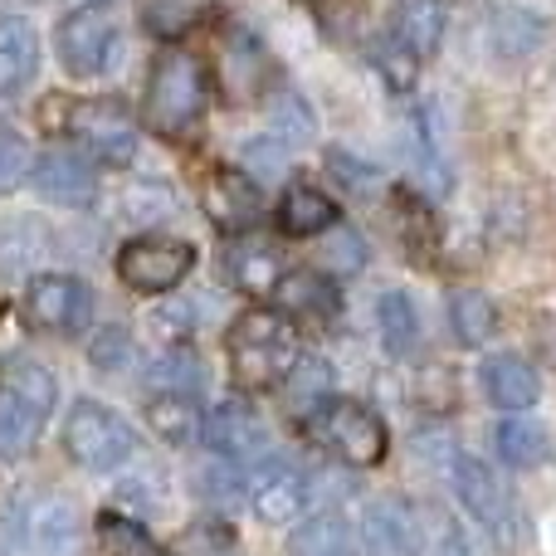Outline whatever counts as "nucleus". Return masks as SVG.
Returning <instances> with one entry per match:
<instances>
[{
  "instance_id": "obj_1",
  "label": "nucleus",
  "mask_w": 556,
  "mask_h": 556,
  "mask_svg": "<svg viewBox=\"0 0 556 556\" xmlns=\"http://www.w3.org/2000/svg\"><path fill=\"white\" fill-rule=\"evenodd\" d=\"M225 356H230V371L240 386H278L298 362V323L288 313L274 307H250V313L235 317L230 337H225Z\"/></svg>"
},
{
  "instance_id": "obj_2",
  "label": "nucleus",
  "mask_w": 556,
  "mask_h": 556,
  "mask_svg": "<svg viewBox=\"0 0 556 556\" xmlns=\"http://www.w3.org/2000/svg\"><path fill=\"white\" fill-rule=\"evenodd\" d=\"M211 103V74L191 49H162L147 78V98H142V117L152 132L162 137H181L195 117Z\"/></svg>"
},
{
  "instance_id": "obj_3",
  "label": "nucleus",
  "mask_w": 556,
  "mask_h": 556,
  "mask_svg": "<svg viewBox=\"0 0 556 556\" xmlns=\"http://www.w3.org/2000/svg\"><path fill=\"white\" fill-rule=\"evenodd\" d=\"M84 542V518L59 493H29L5 513V547L15 556H74Z\"/></svg>"
},
{
  "instance_id": "obj_4",
  "label": "nucleus",
  "mask_w": 556,
  "mask_h": 556,
  "mask_svg": "<svg viewBox=\"0 0 556 556\" xmlns=\"http://www.w3.org/2000/svg\"><path fill=\"white\" fill-rule=\"evenodd\" d=\"M64 450L78 469L88 473H113L123 469L137 454V430L113 410V405L98 401H78L64 420Z\"/></svg>"
},
{
  "instance_id": "obj_5",
  "label": "nucleus",
  "mask_w": 556,
  "mask_h": 556,
  "mask_svg": "<svg viewBox=\"0 0 556 556\" xmlns=\"http://www.w3.org/2000/svg\"><path fill=\"white\" fill-rule=\"evenodd\" d=\"M59 123L103 166H127L137 156V117L117 98H64Z\"/></svg>"
},
{
  "instance_id": "obj_6",
  "label": "nucleus",
  "mask_w": 556,
  "mask_h": 556,
  "mask_svg": "<svg viewBox=\"0 0 556 556\" xmlns=\"http://www.w3.org/2000/svg\"><path fill=\"white\" fill-rule=\"evenodd\" d=\"M307 430H313L332 454H342L346 464H381L386 459L381 415H371L356 401H337V395H327L317 410H307Z\"/></svg>"
},
{
  "instance_id": "obj_7",
  "label": "nucleus",
  "mask_w": 556,
  "mask_h": 556,
  "mask_svg": "<svg viewBox=\"0 0 556 556\" xmlns=\"http://www.w3.org/2000/svg\"><path fill=\"white\" fill-rule=\"evenodd\" d=\"M195 269V250L172 235H142V240L123 244L117 254V278L142 298H162Z\"/></svg>"
},
{
  "instance_id": "obj_8",
  "label": "nucleus",
  "mask_w": 556,
  "mask_h": 556,
  "mask_svg": "<svg viewBox=\"0 0 556 556\" xmlns=\"http://www.w3.org/2000/svg\"><path fill=\"white\" fill-rule=\"evenodd\" d=\"M117 54V20L103 5H78L59 20V64L74 78H93L113 68Z\"/></svg>"
},
{
  "instance_id": "obj_9",
  "label": "nucleus",
  "mask_w": 556,
  "mask_h": 556,
  "mask_svg": "<svg viewBox=\"0 0 556 556\" xmlns=\"http://www.w3.org/2000/svg\"><path fill=\"white\" fill-rule=\"evenodd\" d=\"M25 317L39 332L78 337L93 323V293H88V283L74 274H39L25 293Z\"/></svg>"
},
{
  "instance_id": "obj_10",
  "label": "nucleus",
  "mask_w": 556,
  "mask_h": 556,
  "mask_svg": "<svg viewBox=\"0 0 556 556\" xmlns=\"http://www.w3.org/2000/svg\"><path fill=\"white\" fill-rule=\"evenodd\" d=\"M244 493H250L254 513H260L264 522H293V518H303L307 503H313V479H307L303 469H293L288 459L264 454L250 469V479H244Z\"/></svg>"
},
{
  "instance_id": "obj_11",
  "label": "nucleus",
  "mask_w": 556,
  "mask_h": 556,
  "mask_svg": "<svg viewBox=\"0 0 556 556\" xmlns=\"http://www.w3.org/2000/svg\"><path fill=\"white\" fill-rule=\"evenodd\" d=\"M205 444H211V454H220L230 464H260L269 454V430H264L254 405L220 401L205 415Z\"/></svg>"
},
{
  "instance_id": "obj_12",
  "label": "nucleus",
  "mask_w": 556,
  "mask_h": 556,
  "mask_svg": "<svg viewBox=\"0 0 556 556\" xmlns=\"http://www.w3.org/2000/svg\"><path fill=\"white\" fill-rule=\"evenodd\" d=\"M35 186H39V195H45V201L74 205V211H84V205L98 201L93 166H88L78 152H68V147H49V152L39 156V162H35Z\"/></svg>"
},
{
  "instance_id": "obj_13",
  "label": "nucleus",
  "mask_w": 556,
  "mask_h": 556,
  "mask_svg": "<svg viewBox=\"0 0 556 556\" xmlns=\"http://www.w3.org/2000/svg\"><path fill=\"white\" fill-rule=\"evenodd\" d=\"M362 538L371 556H425V538L415 513L401 498H371L362 518Z\"/></svg>"
},
{
  "instance_id": "obj_14",
  "label": "nucleus",
  "mask_w": 556,
  "mask_h": 556,
  "mask_svg": "<svg viewBox=\"0 0 556 556\" xmlns=\"http://www.w3.org/2000/svg\"><path fill=\"white\" fill-rule=\"evenodd\" d=\"M225 278H230L240 293L250 298H269L283 283V260H278V244L264 235H240V240L225 244Z\"/></svg>"
},
{
  "instance_id": "obj_15",
  "label": "nucleus",
  "mask_w": 556,
  "mask_h": 556,
  "mask_svg": "<svg viewBox=\"0 0 556 556\" xmlns=\"http://www.w3.org/2000/svg\"><path fill=\"white\" fill-rule=\"evenodd\" d=\"M454 489H459V503L483 522V528H493V532H508V528H513L508 489H503L498 473H493L483 459L464 454V459L454 464Z\"/></svg>"
},
{
  "instance_id": "obj_16",
  "label": "nucleus",
  "mask_w": 556,
  "mask_h": 556,
  "mask_svg": "<svg viewBox=\"0 0 556 556\" xmlns=\"http://www.w3.org/2000/svg\"><path fill=\"white\" fill-rule=\"evenodd\" d=\"M201 201H205V215H211L220 230H244V225H254L264 211L260 181L244 172H215L211 181H205Z\"/></svg>"
},
{
  "instance_id": "obj_17",
  "label": "nucleus",
  "mask_w": 556,
  "mask_h": 556,
  "mask_svg": "<svg viewBox=\"0 0 556 556\" xmlns=\"http://www.w3.org/2000/svg\"><path fill=\"white\" fill-rule=\"evenodd\" d=\"M39 68V35L25 15H0V98H15L29 88Z\"/></svg>"
},
{
  "instance_id": "obj_18",
  "label": "nucleus",
  "mask_w": 556,
  "mask_h": 556,
  "mask_svg": "<svg viewBox=\"0 0 556 556\" xmlns=\"http://www.w3.org/2000/svg\"><path fill=\"white\" fill-rule=\"evenodd\" d=\"M479 381H483V391H489V401L503 405V410H528L542 395V376L532 371V362H522V356H513V352L489 356V362L479 366Z\"/></svg>"
},
{
  "instance_id": "obj_19",
  "label": "nucleus",
  "mask_w": 556,
  "mask_h": 556,
  "mask_svg": "<svg viewBox=\"0 0 556 556\" xmlns=\"http://www.w3.org/2000/svg\"><path fill=\"white\" fill-rule=\"evenodd\" d=\"M39 434H45V410L25 401L15 386H0V459H25Z\"/></svg>"
},
{
  "instance_id": "obj_20",
  "label": "nucleus",
  "mask_w": 556,
  "mask_h": 556,
  "mask_svg": "<svg viewBox=\"0 0 556 556\" xmlns=\"http://www.w3.org/2000/svg\"><path fill=\"white\" fill-rule=\"evenodd\" d=\"M444 25H450L444 0H401V5H395V35L391 39H401L415 59H425L440 49Z\"/></svg>"
},
{
  "instance_id": "obj_21",
  "label": "nucleus",
  "mask_w": 556,
  "mask_h": 556,
  "mask_svg": "<svg viewBox=\"0 0 556 556\" xmlns=\"http://www.w3.org/2000/svg\"><path fill=\"white\" fill-rule=\"evenodd\" d=\"M542 35H547L542 20L522 5H498L493 20H489V45H493L498 59H528L532 49L542 45Z\"/></svg>"
},
{
  "instance_id": "obj_22",
  "label": "nucleus",
  "mask_w": 556,
  "mask_h": 556,
  "mask_svg": "<svg viewBox=\"0 0 556 556\" xmlns=\"http://www.w3.org/2000/svg\"><path fill=\"white\" fill-rule=\"evenodd\" d=\"M147 420H152V430L162 434L166 444H176V450H186V444H195L205 434V415L195 410L191 395H152L147 401Z\"/></svg>"
},
{
  "instance_id": "obj_23",
  "label": "nucleus",
  "mask_w": 556,
  "mask_h": 556,
  "mask_svg": "<svg viewBox=\"0 0 556 556\" xmlns=\"http://www.w3.org/2000/svg\"><path fill=\"white\" fill-rule=\"evenodd\" d=\"M278 225H283V235H293V240H307V235L332 230L337 205L327 201L317 186H293V191L283 195V205H278Z\"/></svg>"
},
{
  "instance_id": "obj_24",
  "label": "nucleus",
  "mask_w": 556,
  "mask_h": 556,
  "mask_svg": "<svg viewBox=\"0 0 556 556\" xmlns=\"http://www.w3.org/2000/svg\"><path fill=\"white\" fill-rule=\"evenodd\" d=\"M376 323H381V337H386V352L391 356H410L420 346V313L405 293H381L376 303Z\"/></svg>"
},
{
  "instance_id": "obj_25",
  "label": "nucleus",
  "mask_w": 556,
  "mask_h": 556,
  "mask_svg": "<svg viewBox=\"0 0 556 556\" xmlns=\"http://www.w3.org/2000/svg\"><path fill=\"white\" fill-rule=\"evenodd\" d=\"M498 454H503V464H513V469H538V464H547L552 440L538 420H503L498 425Z\"/></svg>"
},
{
  "instance_id": "obj_26",
  "label": "nucleus",
  "mask_w": 556,
  "mask_h": 556,
  "mask_svg": "<svg viewBox=\"0 0 556 556\" xmlns=\"http://www.w3.org/2000/svg\"><path fill=\"white\" fill-rule=\"evenodd\" d=\"M283 293V313L288 317H332L337 313V288L323 274H293L274 288Z\"/></svg>"
},
{
  "instance_id": "obj_27",
  "label": "nucleus",
  "mask_w": 556,
  "mask_h": 556,
  "mask_svg": "<svg viewBox=\"0 0 556 556\" xmlns=\"http://www.w3.org/2000/svg\"><path fill=\"white\" fill-rule=\"evenodd\" d=\"M450 323H454V337H459L464 346H483L493 332H498V307H493L483 293H454Z\"/></svg>"
},
{
  "instance_id": "obj_28",
  "label": "nucleus",
  "mask_w": 556,
  "mask_h": 556,
  "mask_svg": "<svg viewBox=\"0 0 556 556\" xmlns=\"http://www.w3.org/2000/svg\"><path fill=\"white\" fill-rule=\"evenodd\" d=\"M98 538H103V547L113 556H172L142 522L123 518V513H103V518H98Z\"/></svg>"
},
{
  "instance_id": "obj_29",
  "label": "nucleus",
  "mask_w": 556,
  "mask_h": 556,
  "mask_svg": "<svg viewBox=\"0 0 556 556\" xmlns=\"http://www.w3.org/2000/svg\"><path fill=\"white\" fill-rule=\"evenodd\" d=\"M220 84H225V93H230V98H250L254 88H260V49H254V39H244V35L230 39V54H225Z\"/></svg>"
},
{
  "instance_id": "obj_30",
  "label": "nucleus",
  "mask_w": 556,
  "mask_h": 556,
  "mask_svg": "<svg viewBox=\"0 0 556 556\" xmlns=\"http://www.w3.org/2000/svg\"><path fill=\"white\" fill-rule=\"evenodd\" d=\"M323 260H327V274H342V278L362 274V264H366V244H362V235H356L352 225H332Z\"/></svg>"
},
{
  "instance_id": "obj_31",
  "label": "nucleus",
  "mask_w": 556,
  "mask_h": 556,
  "mask_svg": "<svg viewBox=\"0 0 556 556\" xmlns=\"http://www.w3.org/2000/svg\"><path fill=\"white\" fill-rule=\"evenodd\" d=\"M346 528L342 518H313L293 538V556H346Z\"/></svg>"
},
{
  "instance_id": "obj_32",
  "label": "nucleus",
  "mask_w": 556,
  "mask_h": 556,
  "mask_svg": "<svg viewBox=\"0 0 556 556\" xmlns=\"http://www.w3.org/2000/svg\"><path fill=\"white\" fill-rule=\"evenodd\" d=\"M25 172H29V147H25V137H20L15 123H5V117H0V195L15 191V186L25 181Z\"/></svg>"
},
{
  "instance_id": "obj_33",
  "label": "nucleus",
  "mask_w": 556,
  "mask_h": 556,
  "mask_svg": "<svg viewBox=\"0 0 556 556\" xmlns=\"http://www.w3.org/2000/svg\"><path fill=\"white\" fill-rule=\"evenodd\" d=\"M288 376H293L288 395H293V401L303 405V410H317V405H323L327 395H332V371H327L323 362H298Z\"/></svg>"
},
{
  "instance_id": "obj_34",
  "label": "nucleus",
  "mask_w": 556,
  "mask_h": 556,
  "mask_svg": "<svg viewBox=\"0 0 556 556\" xmlns=\"http://www.w3.org/2000/svg\"><path fill=\"white\" fill-rule=\"evenodd\" d=\"M10 386H15L25 401H35L39 410H54V381H49V371L39 362H10Z\"/></svg>"
},
{
  "instance_id": "obj_35",
  "label": "nucleus",
  "mask_w": 556,
  "mask_h": 556,
  "mask_svg": "<svg viewBox=\"0 0 556 556\" xmlns=\"http://www.w3.org/2000/svg\"><path fill=\"white\" fill-rule=\"evenodd\" d=\"M195 483H201L205 498H235V493H244V483H240V473H235V464L220 459V454H211V459L201 464Z\"/></svg>"
},
{
  "instance_id": "obj_36",
  "label": "nucleus",
  "mask_w": 556,
  "mask_h": 556,
  "mask_svg": "<svg viewBox=\"0 0 556 556\" xmlns=\"http://www.w3.org/2000/svg\"><path fill=\"white\" fill-rule=\"evenodd\" d=\"M274 127H278V137H283V147H303L307 137H313V113L303 108V98H283V103L274 108Z\"/></svg>"
},
{
  "instance_id": "obj_37",
  "label": "nucleus",
  "mask_w": 556,
  "mask_h": 556,
  "mask_svg": "<svg viewBox=\"0 0 556 556\" xmlns=\"http://www.w3.org/2000/svg\"><path fill=\"white\" fill-rule=\"evenodd\" d=\"M152 376H156V386H166V395H191V386H195V356L191 352L162 356V362L152 366Z\"/></svg>"
},
{
  "instance_id": "obj_38",
  "label": "nucleus",
  "mask_w": 556,
  "mask_h": 556,
  "mask_svg": "<svg viewBox=\"0 0 556 556\" xmlns=\"http://www.w3.org/2000/svg\"><path fill=\"white\" fill-rule=\"evenodd\" d=\"M376 68L386 74V84L391 88H410L415 84V54L401 45V39H386V45L376 49Z\"/></svg>"
},
{
  "instance_id": "obj_39",
  "label": "nucleus",
  "mask_w": 556,
  "mask_h": 556,
  "mask_svg": "<svg viewBox=\"0 0 556 556\" xmlns=\"http://www.w3.org/2000/svg\"><path fill=\"white\" fill-rule=\"evenodd\" d=\"M127 352H132V337H127V327H103V332L93 337V346H88V356H93L98 371H117V366L127 362Z\"/></svg>"
},
{
  "instance_id": "obj_40",
  "label": "nucleus",
  "mask_w": 556,
  "mask_h": 556,
  "mask_svg": "<svg viewBox=\"0 0 556 556\" xmlns=\"http://www.w3.org/2000/svg\"><path fill=\"white\" fill-rule=\"evenodd\" d=\"M327 166L346 172V186H352V191H366V181H371V172H366V166H356L346 152H332V156H327Z\"/></svg>"
}]
</instances>
